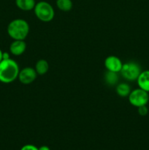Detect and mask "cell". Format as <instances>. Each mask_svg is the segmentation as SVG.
<instances>
[{
    "label": "cell",
    "instance_id": "obj_18",
    "mask_svg": "<svg viewBox=\"0 0 149 150\" xmlns=\"http://www.w3.org/2000/svg\"><path fill=\"white\" fill-rule=\"evenodd\" d=\"M38 149L39 150H51V149H50L48 146H40L39 148H38Z\"/></svg>",
    "mask_w": 149,
    "mask_h": 150
},
{
    "label": "cell",
    "instance_id": "obj_16",
    "mask_svg": "<svg viewBox=\"0 0 149 150\" xmlns=\"http://www.w3.org/2000/svg\"><path fill=\"white\" fill-rule=\"evenodd\" d=\"M20 150H39L37 146H35L34 145L32 144H26L24 145L23 147L20 149Z\"/></svg>",
    "mask_w": 149,
    "mask_h": 150
},
{
    "label": "cell",
    "instance_id": "obj_5",
    "mask_svg": "<svg viewBox=\"0 0 149 150\" xmlns=\"http://www.w3.org/2000/svg\"><path fill=\"white\" fill-rule=\"evenodd\" d=\"M148 100L149 95L148 92L140 88L131 91L129 95V101L130 104L137 108L143 105H146V104L148 103Z\"/></svg>",
    "mask_w": 149,
    "mask_h": 150
},
{
    "label": "cell",
    "instance_id": "obj_13",
    "mask_svg": "<svg viewBox=\"0 0 149 150\" xmlns=\"http://www.w3.org/2000/svg\"><path fill=\"white\" fill-rule=\"evenodd\" d=\"M56 5L60 10L64 12H68L72 8V0H56Z\"/></svg>",
    "mask_w": 149,
    "mask_h": 150
},
{
    "label": "cell",
    "instance_id": "obj_14",
    "mask_svg": "<svg viewBox=\"0 0 149 150\" xmlns=\"http://www.w3.org/2000/svg\"><path fill=\"white\" fill-rule=\"evenodd\" d=\"M105 79L107 83H108L109 85H115L118 82V76L117 75V73L108 71L105 74Z\"/></svg>",
    "mask_w": 149,
    "mask_h": 150
},
{
    "label": "cell",
    "instance_id": "obj_1",
    "mask_svg": "<svg viewBox=\"0 0 149 150\" xmlns=\"http://www.w3.org/2000/svg\"><path fill=\"white\" fill-rule=\"evenodd\" d=\"M19 66L12 59H2L0 62V82L10 83L18 77Z\"/></svg>",
    "mask_w": 149,
    "mask_h": 150
},
{
    "label": "cell",
    "instance_id": "obj_15",
    "mask_svg": "<svg viewBox=\"0 0 149 150\" xmlns=\"http://www.w3.org/2000/svg\"><path fill=\"white\" fill-rule=\"evenodd\" d=\"M138 113L142 117H145L148 113V109L146 105H143V106L138 107Z\"/></svg>",
    "mask_w": 149,
    "mask_h": 150
},
{
    "label": "cell",
    "instance_id": "obj_10",
    "mask_svg": "<svg viewBox=\"0 0 149 150\" xmlns=\"http://www.w3.org/2000/svg\"><path fill=\"white\" fill-rule=\"evenodd\" d=\"M16 6L23 11H29L34 8L35 0H15Z\"/></svg>",
    "mask_w": 149,
    "mask_h": 150
},
{
    "label": "cell",
    "instance_id": "obj_7",
    "mask_svg": "<svg viewBox=\"0 0 149 150\" xmlns=\"http://www.w3.org/2000/svg\"><path fill=\"white\" fill-rule=\"evenodd\" d=\"M105 66L108 71L119 73L122 68L123 63L118 57L115 56H109L105 60Z\"/></svg>",
    "mask_w": 149,
    "mask_h": 150
},
{
    "label": "cell",
    "instance_id": "obj_19",
    "mask_svg": "<svg viewBox=\"0 0 149 150\" xmlns=\"http://www.w3.org/2000/svg\"><path fill=\"white\" fill-rule=\"evenodd\" d=\"M2 54H3V52L2 51H1V49H0V62L2 60Z\"/></svg>",
    "mask_w": 149,
    "mask_h": 150
},
{
    "label": "cell",
    "instance_id": "obj_8",
    "mask_svg": "<svg viewBox=\"0 0 149 150\" xmlns=\"http://www.w3.org/2000/svg\"><path fill=\"white\" fill-rule=\"evenodd\" d=\"M26 49V44L23 40H15L10 46V51L15 56H20L25 52Z\"/></svg>",
    "mask_w": 149,
    "mask_h": 150
},
{
    "label": "cell",
    "instance_id": "obj_6",
    "mask_svg": "<svg viewBox=\"0 0 149 150\" xmlns=\"http://www.w3.org/2000/svg\"><path fill=\"white\" fill-rule=\"evenodd\" d=\"M37 73L35 69L32 67H25L20 70L18 74V79L23 84H29L34 81L36 79Z\"/></svg>",
    "mask_w": 149,
    "mask_h": 150
},
{
    "label": "cell",
    "instance_id": "obj_12",
    "mask_svg": "<svg viewBox=\"0 0 149 150\" xmlns=\"http://www.w3.org/2000/svg\"><path fill=\"white\" fill-rule=\"evenodd\" d=\"M116 92L121 97L129 96V95L131 92V89H130L129 85L126 83H119L116 86Z\"/></svg>",
    "mask_w": 149,
    "mask_h": 150
},
{
    "label": "cell",
    "instance_id": "obj_11",
    "mask_svg": "<svg viewBox=\"0 0 149 150\" xmlns=\"http://www.w3.org/2000/svg\"><path fill=\"white\" fill-rule=\"evenodd\" d=\"M48 69H49V65H48V62L45 59L39 60L35 65V70L37 73L40 76L45 74L48 72Z\"/></svg>",
    "mask_w": 149,
    "mask_h": 150
},
{
    "label": "cell",
    "instance_id": "obj_3",
    "mask_svg": "<svg viewBox=\"0 0 149 150\" xmlns=\"http://www.w3.org/2000/svg\"><path fill=\"white\" fill-rule=\"evenodd\" d=\"M34 10L37 18L43 22L51 21L53 19L55 16L53 7L51 4L45 1H41L37 3Z\"/></svg>",
    "mask_w": 149,
    "mask_h": 150
},
{
    "label": "cell",
    "instance_id": "obj_4",
    "mask_svg": "<svg viewBox=\"0 0 149 150\" xmlns=\"http://www.w3.org/2000/svg\"><path fill=\"white\" fill-rule=\"evenodd\" d=\"M141 73V68L137 63L129 62L123 64L121 73L123 77L130 81H134L138 79Z\"/></svg>",
    "mask_w": 149,
    "mask_h": 150
},
{
    "label": "cell",
    "instance_id": "obj_2",
    "mask_svg": "<svg viewBox=\"0 0 149 150\" xmlns=\"http://www.w3.org/2000/svg\"><path fill=\"white\" fill-rule=\"evenodd\" d=\"M29 32V25L23 19H15L12 21L7 26V33L14 40L26 39Z\"/></svg>",
    "mask_w": 149,
    "mask_h": 150
},
{
    "label": "cell",
    "instance_id": "obj_9",
    "mask_svg": "<svg viewBox=\"0 0 149 150\" xmlns=\"http://www.w3.org/2000/svg\"><path fill=\"white\" fill-rule=\"evenodd\" d=\"M137 81L140 89L149 92V70L141 72Z\"/></svg>",
    "mask_w": 149,
    "mask_h": 150
},
{
    "label": "cell",
    "instance_id": "obj_17",
    "mask_svg": "<svg viewBox=\"0 0 149 150\" xmlns=\"http://www.w3.org/2000/svg\"><path fill=\"white\" fill-rule=\"evenodd\" d=\"M10 59V54L7 52H3L2 59Z\"/></svg>",
    "mask_w": 149,
    "mask_h": 150
}]
</instances>
